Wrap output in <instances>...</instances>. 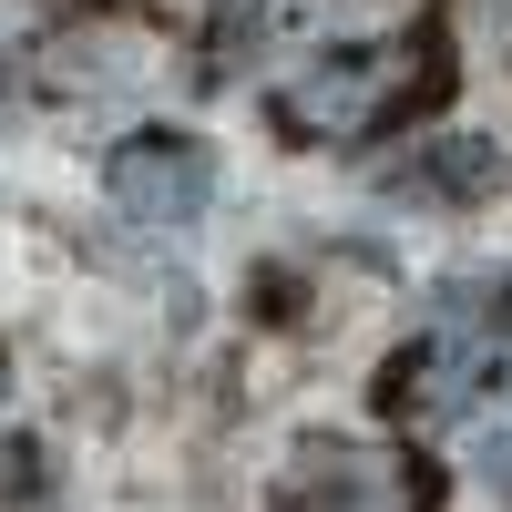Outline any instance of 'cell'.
I'll return each mask as SVG.
<instances>
[{
    "label": "cell",
    "instance_id": "6da1fadb",
    "mask_svg": "<svg viewBox=\"0 0 512 512\" xmlns=\"http://www.w3.org/2000/svg\"><path fill=\"white\" fill-rule=\"evenodd\" d=\"M103 195L123 205L134 226H195L205 205H216V154H205L195 134H123L113 164H103Z\"/></svg>",
    "mask_w": 512,
    "mask_h": 512
},
{
    "label": "cell",
    "instance_id": "7a4b0ae2",
    "mask_svg": "<svg viewBox=\"0 0 512 512\" xmlns=\"http://www.w3.org/2000/svg\"><path fill=\"white\" fill-rule=\"evenodd\" d=\"M492 369H502L492 338H420V349H400L379 369V410L390 420H461Z\"/></svg>",
    "mask_w": 512,
    "mask_h": 512
},
{
    "label": "cell",
    "instance_id": "3957f363",
    "mask_svg": "<svg viewBox=\"0 0 512 512\" xmlns=\"http://www.w3.org/2000/svg\"><path fill=\"white\" fill-rule=\"evenodd\" d=\"M277 113H287V134H359V123L379 113V62L369 52H338V62H318L308 82H297Z\"/></svg>",
    "mask_w": 512,
    "mask_h": 512
},
{
    "label": "cell",
    "instance_id": "277c9868",
    "mask_svg": "<svg viewBox=\"0 0 512 512\" xmlns=\"http://www.w3.org/2000/svg\"><path fill=\"white\" fill-rule=\"evenodd\" d=\"M492 175H502V154L492 144H472V134H441V144H420L410 164H400V195H441V205H472V195H492Z\"/></svg>",
    "mask_w": 512,
    "mask_h": 512
},
{
    "label": "cell",
    "instance_id": "5b68a950",
    "mask_svg": "<svg viewBox=\"0 0 512 512\" xmlns=\"http://www.w3.org/2000/svg\"><path fill=\"white\" fill-rule=\"evenodd\" d=\"M21 482H31V451L11 441V451H0V492H21Z\"/></svg>",
    "mask_w": 512,
    "mask_h": 512
},
{
    "label": "cell",
    "instance_id": "8992f818",
    "mask_svg": "<svg viewBox=\"0 0 512 512\" xmlns=\"http://www.w3.org/2000/svg\"><path fill=\"white\" fill-rule=\"evenodd\" d=\"M482 472H492V482L512 492V431H492V461H482Z\"/></svg>",
    "mask_w": 512,
    "mask_h": 512
}]
</instances>
